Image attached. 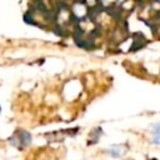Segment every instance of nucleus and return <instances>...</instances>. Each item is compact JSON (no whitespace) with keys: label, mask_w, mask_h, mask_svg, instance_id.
I'll list each match as a JSON object with an SVG mask.
<instances>
[{"label":"nucleus","mask_w":160,"mask_h":160,"mask_svg":"<svg viewBox=\"0 0 160 160\" xmlns=\"http://www.w3.org/2000/svg\"><path fill=\"white\" fill-rule=\"evenodd\" d=\"M109 154H110L111 156L118 158V156H121V150H120L119 146H112L111 149H109Z\"/></svg>","instance_id":"nucleus-2"},{"label":"nucleus","mask_w":160,"mask_h":160,"mask_svg":"<svg viewBox=\"0 0 160 160\" xmlns=\"http://www.w3.org/2000/svg\"><path fill=\"white\" fill-rule=\"evenodd\" d=\"M16 138H19V144L21 142V144H24V145H28L30 141H31V136H30V134L28 132V131H25V130H21L20 131V135L19 136H16Z\"/></svg>","instance_id":"nucleus-1"}]
</instances>
